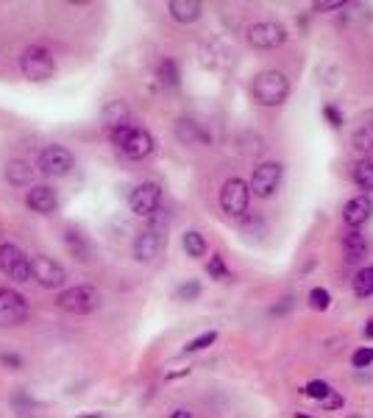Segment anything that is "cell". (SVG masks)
<instances>
[{
	"instance_id": "1",
	"label": "cell",
	"mask_w": 373,
	"mask_h": 418,
	"mask_svg": "<svg viewBox=\"0 0 373 418\" xmlns=\"http://www.w3.org/2000/svg\"><path fill=\"white\" fill-rule=\"evenodd\" d=\"M251 95L259 107H282L290 98V78L282 70H262L251 81Z\"/></svg>"
},
{
	"instance_id": "2",
	"label": "cell",
	"mask_w": 373,
	"mask_h": 418,
	"mask_svg": "<svg viewBox=\"0 0 373 418\" xmlns=\"http://www.w3.org/2000/svg\"><path fill=\"white\" fill-rule=\"evenodd\" d=\"M109 137H112V142H115V145L128 156V160H145V156H150V153H153V148H156V142H153L150 131L137 129V126L115 129V131H109Z\"/></svg>"
},
{
	"instance_id": "3",
	"label": "cell",
	"mask_w": 373,
	"mask_h": 418,
	"mask_svg": "<svg viewBox=\"0 0 373 418\" xmlns=\"http://www.w3.org/2000/svg\"><path fill=\"white\" fill-rule=\"evenodd\" d=\"M20 70L28 81H47L56 73V62L45 45H28L20 56Z\"/></svg>"
},
{
	"instance_id": "4",
	"label": "cell",
	"mask_w": 373,
	"mask_h": 418,
	"mask_svg": "<svg viewBox=\"0 0 373 418\" xmlns=\"http://www.w3.org/2000/svg\"><path fill=\"white\" fill-rule=\"evenodd\" d=\"M56 307L65 312H73V316H89V312L100 307V293L92 285H76L56 296Z\"/></svg>"
},
{
	"instance_id": "5",
	"label": "cell",
	"mask_w": 373,
	"mask_h": 418,
	"mask_svg": "<svg viewBox=\"0 0 373 418\" xmlns=\"http://www.w3.org/2000/svg\"><path fill=\"white\" fill-rule=\"evenodd\" d=\"M165 240H168V234H165V221H153L150 226H145V229L134 237V245H131L134 259H137V263H150V259H156L159 254H162Z\"/></svg>"
},
{
	"instance_id": "6",
	"label": "cell",
	"mask_w": 373,
	"mask_h": 418,
	"mask_svg": "<svg viewBox=\"0 0 373 418\" xmlns=\"http://www.w3.org/2000/svg\"><path fill=\"white\" fill-rule=\"evenodd\" d=\"M282 179H284L282 162H262V165L253 168L251 182H248V190H251L256 198H271V195L279 192Z\"/></svg>"
},
{
	"instance_id": "7",
	"label": "cell",
	"mask_w": 373,
	"mask_h": 418,
	"mask_svg": "<svg viewBox=\"0 0 373 418\" xmlns=\"http://www.w3.org/2000/svg\"><path fill=\"white\" fill-rule=\"evenodd\" d=\"M0 274H6L12 282H28L31 279L28 254L12 243H0Z\"/></svg>"
},
{
	"instance_id": "8",
	"label": "cell",
	"mask_w": 373,
	"mask_h": 418,
	"mask_svg": "<svg viewBox=\"0 0 373 418\" xmlns=\"http://www.w3.org/2000/svg\"><path fill=\"white\" fill-rule=\"evenodd\" d=\"M39 170L50 179H62L67 176L73 168H76V156L65 148V145H47L42 153H39V160H36Z\"/></svg>"
},
{
	"instance_id": "9",
	"label": "cell",
	"mask_w": 373,
	"mask_h": 418,
	"mask_svg": "<svg viewBox=\"0 0 373 418\" xmlns=\"http://www.w3.org/2000/svg\"><path fill=\"white\" fill-rule=\"evenodd\" d=\"M248 201H251L248 182H242V179L234 176V179H229L221 187V209L229 218H242L248 212Z\"/></svg>"
},
{
	"instance_id": "10",
	"label": "cell",
	"mask_w": 373,
	"mask_h": 418,
	"mask_svg": "<svg viewBox=\"0 0 373 418\" xmlns=\"http://www.w3.org/2000/svg\"><path fill=\"white\" fill-rule=\"evenodd\" d=\"M31 279H36V285L45 287V290H59L67 282V271L53 256L39 254V256L31 259Z\"/></svg>"
},
{
	"instance_id": "11",
	"label": "cell",
	"mask_w": 373,
	"mask_h": 418,
	"mask_svg": "<svg viewBox=\"0 0 373 418\" xmlns=\"http://www.w3.org/2000/svg\"><path fill=\"white\" fill-rule=\"evenodd\" d=\"M287 42V28L276 20H262L248 28V45L259 50H273Z\"/></svg>"
},
{
	"instance_id": "12",
	"label": "cell",
	"mask_w": 373,
	"mask_h": 418,
	"mask_svg": "<svg viewBox=\"0 0 373 418\" xmlns=\"http://www.w3.org/2000/svg\"><path fill=\"white\" fill-rule=\"evenodd\" d=\"M128 206L139 218H153L159 212V206H162V187H159L156 182H142L139 187H134V192L128 198Z\"/></svg>"
},
{
	"instance_id": "13",
	"label": "cell",
	"mask_w": 373,
	"mask_h": 418,
	"mask_svg": "<svg viewBox=\"0 0 373 418\" xmlns=\"http://www.w3.org/2000/svg\"><path fill=\"white\" fill-rule=\"evenodd\" d=\"M28 318V301L12 290L0 287V327H20Z\"/></svg>"
},
{
	"instance_id": "14",
	"label": "cell",
	"mask_w": 373,
	"mask_h": 418,
	"mask_svg": "<svg viewBox=\"0 0 373 418\" xmlns=\"http://www.w3.org/2000/svg\"><path fill=\"white\" fill-rule=\"evenodd\" d=\"M370 215H373V198L365 195V192L354 195V198L346 201V206H343V223H346L348 229L365 226V223L370 221Z\"/></svg>"
},
{
	"instance_id": "15",
	"label": "cell",
	"mask_w": 373,
	"mask_h": 418,
	"mask_svg": "<svg viewBox=\"0 0 373 418\" xmlns=\"http://www.w3.org/2000/svg\"><path fill=\"white\" fill-rule=\"evenodd\" d=\"M25 204H28L31 212H36V215H53V212H56V206H59V195H56V190L47 187V184H36V187L28 190Z\"/></svg>"
},
{
	"instance_id": "16",
	"label": "cell",
	"mask_w": 373,
	"mask_h": 418,
	"mask_svg": "<svg viewBox=\"0 0 373 418\" xmlns=\"http://www.w3.org/2000/svg\"><path fill=\"white\" fill-rule=\"evenodd\" d=\"M100 123L115 131V129H123V126H131V109L126 100H109L100 112Z\"/></svg>"
},
{
	"instance_id": "17",
	"label": "cell",
	"mask_w": 373,
	"mask_h": 418,
	"mask_svg": "<svg viewBox=\"0 0 373 418\" xmlns=\"http://www.w3.org/2000/svg\"><path fill=\"white\" fill-rule=\"evenodd\" d=\"M65 245H67V251L78 259V263H92V259H95L92 243H89L81 232H76V229H67V232H65Z\"/></svg>"
},
{
	"instance_id": "18",
	"label": "cell",
	"mask_w": 373,
	"mask_h": 418,
	"mask_svg": "<svg viewBox=\"0 0 373 418\" xmlns=\"http://www.w3.org/2000/svg\"><path fill=\"white\" fill-rule=\"evenodd\" d=\"M168 12H170V17H173L176 23L187 25V23H195V20L201 17L203 6L198 3V0H170V3H168Z\"/></svg>"
},
{
	"instance_id": "19",
	"label": "cell",
	"mask_w": 373,
	"mask_h": 418,
	"mask_svg": "<svg viewBox=\"0 0 373 418\" xmlns=\"http://www.w3.org/2000/svg\"><path fill=\"white\" fill-rule=\"evenodd\" d=\"M3 176L12 187H25L34 182V168L25 162V160H12L6 168H3Z\"/></svg>"
},
{
	"instance_id": "20",
	"label": "cell",
	"mask_w": 373,
	"mask_h": 418,
	"mask_svg": "<svg viewBox=\"0 0 373 418\" xmlns=\"http://www.w3.org/2000/svg\"><path fill=\"white\" fill-rule=\"evenodd\" d=\"M351 145H354V151L362 156V160L373 162V123L359 126L354 131V137H351Z\"/></svg>"
},
{
	"instance_id": "21",
	"label": "cell",
	"mask_w": 373,
	"mask_h": 418,
	"mask_svg": "<svg viewBox=\"0 0 373 418\" xmlns=\"http://www.w3.org/2000/svg\"><path fill=\"white\" fill-rule=\"evenodd\" d=\"M343 248H346L348 263H359V259L365 256V251H368V240H365V234H362V232L351 229V232L343 237Z\"/></svg>"
},
{
	"instance_id": "22",
	"label": "cell",
	"mask_w": 373,
	"mask_h": 418,
	"mask_svg": "<svg viewBox=\"0 0 373 418\" xmlns=\"http://www.w3.org/2000/svg\"><path fill=\"white\" fill-rule=\"evenodd\" d=\"M176 137H179L184 145H198V142L206 140V134L201 131V126H198L195 120H187V118L176 123Z\"/></svg>"
},
{
	"instance_id": "23",
	"label": "cell",
	"mask_w": 373,
	"mask_h": 418,
	"mask_svg": "<svg viewBox=\"0 0 373 418\" xmlns=\"http://www.w3.org/2000/svg\"><path fill=\"white\" fill-rule=\"evenodd\" d=\"M181 245H184L187 256H192V259H201V256L206 254V240H203V234L195 232V229H190V232L181 237Z\"/></svg>"
},
{
	"instance_id": "24",
	"label": "cell",
	"mask_w": 373,
	"mask_h": 418,
	"mask_svg": "<svg viewBox=\"0 0 373 418\" xmlns=\"http://www.w3.org/2000/svg\"><path fill=\"white\" fill-rule=\"evenodd\" d=\"M354 293H357V298L373 296V265H365V268L357 271V276H354Z\"/></svg>"
},
{
	"instance_id": "25",
	"label": "cell",
	"mask_w": 373,
	"mask_h": 418,
	"mask_svg": "<svg viewBox=\"0 0 373 418\" xmlns=\"http://www.w3.org/2000/svg\"><path fill=\"white\" fill-rule=\"evenodd\" d=\"M354 184L359 190H365V195L373 190V162H368V160L357 162V168H354Z\"/></svg>"
},
{
	"instance_id": "26",
	"label": "cell",
	"mask_w": 373,
	"mask_h": 418,
	"mask_svg": "<svg viewBox=\"0 0 373 418\" xmlns=\"http://www.w3.org/2000/svg\"><path fill=\"white\" fill-rule=\"evenodd\" d=\"M159 78H162V84H168V87H179V81H181V73H179V65L173 62V59H162L159 62Z\"/></svg>"
},
{
	"instance_id": "27",
	"label": "cell",
	"mask_w": 373,
	"mask_h": 418,
	"mask_svg": "<svg viewBox=\"0 0 373 418\" xmlns=\"http://www.w3.org/2000/svg\"><path fill=\"white\" fill-rule=\"evenodd\" d=\"M218 340V332L215 329H209V332H203V335H198L195 340H190L187 346H184V354H192V351H201V349H206V346H212Z\"/></svg>"
},
{
	"instance_id": "28",
	"label": "cell",
	"mask_w": 373,
	"mask_h": 418,
	"mask_svg": "<svg viewBox=\"0 0 373 418\" xmlns=\"http://www.w3.org/2000/svg\"><path fill=\"white\" fill-rule=\"evenodd\" d=\"M304 393H306L309 399H317V402H324V399L332 393V385H329V382H324V380H312V382L304 388Z\"/></svg>"
},
{
	"instance_id": "29",
	"label": "cell",
	"mask_w": 373,
	"mask_h": 418,
	"mask_svg": "<svg viewBox=\"0 0 373 418\" xmlns=\"http://www.w3.org/2000/svg\"><path fill=\"white\" fill-rule=\"evenodd\" d=\"M329 304H332L329 290H324V287H312L309 290V307L312 309H329Z\"/></svg>"
},
{
	"instance_id": "30",
	"label": "cell",
	"mask_w": 373,
	"mask_h": 418,
	"mask_svg": "<svg viewBox=\"0 0 373 418\" xmlns=\"http://www.w3.org/2000/svg\"><path fill=\"white\" fill-rule=\"evenodd\" d=\"M198 296H201V285L195 279H190V282H184V285L176 287V298L179 301H195Z\"/></svg>"
},
{
	"instance_id": "31",
	"label": "cell",
	"mask_w": 373,
	"mask_h": 418,
	"mask_svg": "<svg viewBox=\"0 0 373 418\" xmlns=\"http://www.w3.org/2000/svg\"><path fill=\"white\" fill-rule=\"evenodd\" d=\"M206 274H209L212 279H226V276H229V271H226V265H223V256H221V254H215V256L209 259Z\"/></svg>"
},
{
	"instance_id": "32",
	"label": "cell",
	"mask_w": 373,
	"mask_h": 418,
	"mask_svg": "<svg viewBox=\"0 0 373 418\" xmlns=\"http://www.w3.org/2000/svg\"><path fill=\"white\" fill-rule=\"evenodd\" d=\"M351 362H354V368H368V365L373 362V346H362V349H357V351H354V357H351Z\"/></svg>"
},
{
	"instance_id": "33",
	"label": "cell",
	"mask_w": 373,
	"mask_h": 418,
	"mask_svg": "<svg viewBox=\"0 0 373 418\" xmlns=\"http://www.w3.org/2000/svg\"><path fill=\"white\" fill-rule=\"evenodd\" d=\"M12 404H14L17 410H23V407H28V410H31V407H36V402H34V399H31L25 390H17V393L12 396Z\"/></svg>"
},
{
	"instance_id": "34",
	"label": "cell",
	"mask_w": 373,
	"mask_h": 418,
	"mask_svg": "<svg viewBox=\"0 0 373 418\" xmlns=\"http://www.w3.org/2000/svg\"><path fill=\"white\" fill-rule=\"evenodd\" d=\"M343 404H346V399H343L337 390H332V393H329V396L321 402V407H324V410H340Z\"/></svg>"
},
{
	"instance_id": "35",
	"label": "cell",
	"mask_w": 373,
	"mask_h": 418,
	"mask_svg": "<svg viewBox=\"0 0 373 418\" xmlns=\"http://www.w3.org/2000/svg\"><path fill=\"white\" fill-rule=\"evenodd\" d=\"M0 362H3V365H9V368H12V371H17V368H23V360H20L17 354H9V351H3V354H0Z\"/></svg>"
},
{
	"instance_id": "36",
	"label": "cell",
	"mask_w": 373,
	"mask_h": 418,
	"mask_svg": "<svg viewBox=\"0 0 373 418\" xmlns=\"http://www.w3.org/2000/svg\"><path fill=\"white\" fill-rule=\"evenodd\" d=\"M312 9L315 12H335V9H343V3L340 0H329V3H315Z\"/></svg>"
},
{
	"instance_id": "37",
	"label": "cell",
	"mask_w": 373,
	"mask_h": 418,
	"mask_svg": "<svg viewBox=\"0 0 373 418\" xmlns=\"http://www.w3.org/2000/svg\"><path fill=\"white\" fill-rule=\"evenodd\" d=\"M324 115L329 118V123H332V126H343V118L337 115V109H335V107H326V109H324Z\"/></svg>"
},
{
	"instance_id": "38",
	"label": "cell",
	"mask_w": 373,
	"mask_h": 418,
	"mask_svg": "<svg viewBox=\"0 0 373 418\" xmlns=\"http://www.w3.org/2000/svg\"><path fill=\"white\" fill-rule=\"evenodd\" d=\"M170 418H192V412H190V410H176Z\"/></svg>"
},
{
	"instance_id": "39",
	"label": "cell",
	"mask_w": 373,
	"mask_h": 418,
	"mask_svg": "<svg viewBox=\"0 0 373 418\" xmlns=\"http://www.w3.org/2000/svg\"><path fill=\"white\" fill-rule=\"evenodd\" d=\"M295 418H306V415H301V412H298V415H295Z\"/></svg>"
},
{
	"instance_id": "40",
	"label": "cell",
	"mask_w": 373,
	"mask_h": 418,
	"mask_svg": "<svg viewBox=\"0 0 373 418\" xmlns=\"http://www.w3.org/2000/svg\"><path fill=\"white\" fill-rule=\"evenodd\" d=\"M0 237H3V226H0Z\"/></svg>"
},
{
	"instance_id": "41",
	"label": "cell",
	"mask_w": 373,
	"mask_h": 418,
	"mask_svg": "<svg viewBox=\"0 0 373 418\" xmlns=\"http://www.w3.org/2000/svg\"><path fill=\"white\" fill-rule=\"evenodd\" d=\"M351 418H362V415H351Z\"/></svg>"
}]
</instances>
